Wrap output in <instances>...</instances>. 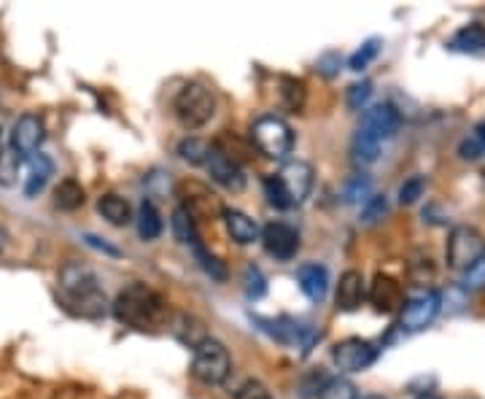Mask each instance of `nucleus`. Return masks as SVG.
<instances>
[{
  "label": "nucleus",
  "instance_id": "obj_1",
  "mask_svg": "<svg viewBox=\"0 0 485 399\" xmlns=\"http://www.w3.org/2000/svg\"><path fill=\"white\" fill-rule=\"evenodd\" d=\"M114 316L133 326V329H157L170 321L167 303L162 300L154 289H149L146 284H130L127 289H122L114 300Z\"/></svg>",
  "mask_w": 485,
  "mask_h": 399
},
{
  "label": "nucleus",
  "instance_id": "obj_2",
  "mask_svg": "<svg viewBox=\"0 0 485 399\" xmlns=\"http://www.w3.org/2000/svg\"><path fill=\"white\" fill-rule=\"evenodd\" d=\"M60 292L65 297V303L79 314V316H86V319H97L105 314V294L100 292L97 286V278L94 273L86 267V264H79V262H71L63 267L60 273Z\"/></svg>",
  "mask_w": 485,
  "mask_h": 399
},
{
  "label": "nucleus",
  "instance_id": "obj_3",
  "mask_svg": "<svg viewBox=\"0 0 485 399\" xmlns=\"http://www.w3.org/2000/svg\"><path fill=\"white\" fill-rule=\"evenodd\" d=\"M173 105H175V116L181 119V125L189 127V130L208 125L216 114V100H213V95L205 84H186L175 95Z\"/></svg>",
  "mask_w": 485,
  "mask_h": 399
},
{
  "label": "nucleus",
  "instance_id": "obj_4",
  "mask_svg": "<svg viewBox=\"0 0 485 399\" xmlns=\"http://www.w3.org/2000/svg\"><path fill=\"white\" fill-rule=\"evenodd\" d=\"M256 149L270 160H286L294 149V133L281 116H262L251 127Z\"/></svg>",
  "mask_w": 485,
  "mask_h": 399
},
{
  "label": "nucleus",
  "instance_id": "obj_5",
  "mask_svg": "<svg viewBox=\"0 0 485 399\" xmlns=\"http://www.w3.org/2000/svg\"><path fill=\"white\" fill-rule=\"evenodd\" d=\"M192 373H194L197 381H203V384H208V386L224 384V381L230 378V373H233L230 351H227L219 340L208 337L205 343H200V345L194 348Z\"/></svg>",
  "mask_w": 485,
  "mask_h": 399
},
{
  "label": "nucleus",
  "instance_id": "obj_6",
  "mask_svg": "<svg viewBox=\"0 0 485 399\" xmlns=\"http://www.w3.org/2000/svg\"><path fill=\"white\" fill-rule=\"evenodd\" d=\"M485 256V240L472 227H456L448 240V264L456 270H470L478 259Z\"/></svg>",
  "mask_w": 485,
  "mask_h": 399
},
{
  "label": "nucleus",
  "instance_id": "obj_7",
  "mask_svg": "<svg viewBox=\"0 0 485 399\" xmlns=\"http://www.w3.org/2000/svg\"><path fill=\"white\" fill-rule=\"evenodd\" d=\"M332 359H334V364H337L342 373H361V370H367L370 364H375L378 348H375L370 340L348 337V340H340V343L334 345Z\"/></svg>",
  "mask_w": 485,
  "mask_h": 399
},
{
  "label": "nucleus",
  "instance_id": "obj_8",
  "mask_svg": "<svg viewBox=\"0 0 485 399\" xmlns=\"http://www.w3.org/2000/svg\"><path fill=\"white\" fill-rule=\"evenodd\" d=\"M437 314H440V294L434 289L418 292L407 297L402 314H400V326L407 332H421L437 319Z\"/></svg>",
  "mask_w": 485,
  "mask_h": 399
},
{
  "label": "nucleus",
  "instance_id": "obj_9",
  "mask_svg": "<svg viewBox=\"0 0 485 399\" xmlns=\"http://www.w3.org/2000/svg\"><path fill=\"white\" fill-rule=\"evenodd\" d=\"M289 205H300L305 203V197L311 195L313 189V167L308 162H286L281 167V173H275Z\"/></svg>",
  "mask_w": 485,
  "mask_h": 399
},
{
  "label": "nucleus",
  "instance_id": "obj_10",
  "mask_svg": "<svg viewBox=\"0 0 485 399\" xmlns=\"http://www.w3.org/2000/svg\"><path fill=\"white\" fill-rule=\"evenodd\" d=\"M262 243H264V248H267L270 256H275L281 262H289V259H294V254L300 248V235L286 222H270L262 230Z\"/></svg>",
  "mask_w": 485,
  "mask_h": 399
},
{
  "label": "nucleus",
  "instance_id": "obj_11",
  "mask_svg": "<svg viewBox=\"0 0 485 399\" xmlns=\"http://www.w3.org/2000/svg\"><path fill=\"white\" fill-rule=\"evenodd\" d=\"M400 125H402L400 111L394 105H389V103H381V105H372V108L364 111L359 130H364L372 138L383 141V138H394L400 133Z\"/></svg>",
  "mask_w": 485,
  "mask_h": 399
},
{
  "label": "nucleus",
  "instance_id": "obj_12",
  "mask_svg": "<svg viewBox=\"0 0 485 399\" xmlns=\"http://www.w3.org/2000/svg\"><path fill=\"white\" fill-rule=\"evenodd\" d=\"M205 167H208L211 178H213L216 184H222L224 189H230V192H242V186H245V175H242L241 165L233 160L222 146L213 144V149H211V155H208Z\"/></svg>",
  "mask_w": 485,
  "mask_h": 399
},
{
  "label": "nucleus",
  "instance_id": "obj_13",
  "mask_svg": "<svg viewBox=\"0 0 485 399\" xmlns=\"http://www.w3.org/2000/svg\"><path fill=\"white\" fill-rule=\"evenodd\" d=\"M44 135H46V130H44L41 116H35V114H22V116L16 119L14 130H11V149L19 152L22 157H25V155H33V152H38V146L44 144Z\"/></svg>",
  "mask_w": 485,
  "mask_h": 399
},
{
  "label": "nucleus",
  "instance_id": "obj_14",
  "mask_svg": "<svg viewBox=\"0 0 485 399\" xmlns=\"http://www.w3.org/2000/svg\"><path fill=\"white\" fill-rule=\"evenodd\" d=\"M370 303L375 305V311L381 314H402L404 308V292L402 284L391 275H375L372 286H370Z\"/></svg>",
  "mask_w": 485,
  "mask_h": 399
},
{
  "label": "nucleus",
  "instance_id": "obj_15",
  "mask_svg": "<svg viewBox=\"0 0 485 399\" xmlns=\"http://www.w3.org/2000/svg\"><path fill=\"white\" fill-rule=\"evenodd\" d=\"M364 300V278L361 273L356 270H348L340 275V284H337V311H356Z\"/></svg>",
  "mask_w": 485,
  "mask_h": 399
},
{
  "label": "nucleus",
  "instance_id": "obj_16",
  "mask_svg": "<svg viewBox=\"0 0 485 399\" xmlns=\"http://www.w3.org/2000/svg\"><path fill=\"white\" fill-rule=\"evenodd\" d=\"M297 278H300V289L305 292V297L311 303H322L323 297H326L329 273H326L323 264H302L300 273H297Z\"/></svg>",
  "mask_w": 485,
  "mask_h": 399
},
{
  "label": "nucleus",
  "instance_id": "obj_17",
  "mask_svg": "<svg viewBox=\"0 0 485 399\" xmlns=\"http://www.w3.org/2000/svg\"><path fill=\"white\" fill-rule=\"evenodd\" d=\"M224 224H227V233L233 235L235 243H241V245H248V243H253V240L262 238V230H259V224L248 216V214H242V211H235V208H224Z\"/></svg>",
  "mask_w": 485,
  "mask_h": 399
},
{
  "label": "nucleus",
  "instance_id": "obj_18",
  "mask_svg": "<svg viewBox=\"0 0 485 399\" xmlns=\"http://www.w3.org/2000/svg\"><path fill=\"white\" fill-rule=\"evenodd\" d=\"M97 214H100L108 224H114V227H127V224L133 222V208H130V203H127L124 197H119V195H103V197L97 200Z\"/></svg>",
  "mask_w": 485,
  "mask_h": 399
},
{
  "label": "nucleus",
  "instance_id": "obj_19",
  "mask_svg": "<svg viewBox=\"0 0 485 399\" xmlns=\"http://www.w3.org/2000/svg\"><path fill=\"white\" fill-rule=\"evenodd\" d=\"M52 173H54V165H52V160L46 155H33L30 170H27V181H25V195L35 197L49 184Z\"/></svg>",
  "mask_w": 485,
  "mask_h": 399
},
{
  "label": "nucleus",
  "instance_id": "obj_20",
  "mask_svg": "<svg viewBox=\"0 0 485 399\" xmlns=\"http://www.w3.org/2000/svg\"><path fill=\"white\" fill-rule=\"evenodd\" d=\"M450 46L456 52H464V55H485V27L483 25H467V27H461L453 35Z\"/></svg>",
  "mask_w": 485,
  "mask_h": 399
},
{
  "label": "nucleus",
  "instance_id": "obj_21",
  "mask_svg": "<svg viewBox=\"0 0 485 399\" xmlns=\"http://www.w3.org/2000/svg\"><path fill=\"white\" fill-rule=\"evenodd\" d=\"M173 233H175V238L181 240L183 245H192V248H197L203 240H200V233H197V219L189 214V208H175L173 211Z\"/></svg>",
  "mask_w": 485,
  "mask_h": 399
},
{
  "label": "nucleus",
  "instance_id": "obj_22",
  "mask_svg": "<svg viewBox=\"0 0 485 399\" xmlns=\"http://www.w3.org/2000/svg\"><path fill=\"white\" fill-rule=\"evenodd\" d=\"M170 326H173V332L178 334V340H183V343H186V345H192V348H197L200 343H205V340H208L205 326H203L197 319L186 316V314H178L175 319L170 321Z\"/></svg>",
  "mask_w": 485,
  "mask_h": 399
},
{
  "label": "nucleus",
  "instance_id": "obj_23",
  "mask_svg": "<svg viewBox=\"0 0 485 399\" xmlns=\"http://www.w3.org/2000/svg\"><path fill=\"white\" fill-rule=\"evenodd\" d=\"M54 205L60 211H76L84 205V186H81L76 178H65L57 184L54 189Z\"/></svg>",
  "mask_w": 485,
  "mask_h": 399
},
{
  "label": "nucleus",
  "instance_id": "obj_24",
  "mask_svg": "<svg viewBox=\"0 0 485 399\" xmlns=\"http://www.w3.org/2000/svg\"><path fill=\"white\" fill-rule=\"evenodd\" d=\"M138 233L144 240H157L162 235V219L160 211L154 208V203L144 200L141 211H138Z\"/></svg>",
  "mask_w": 485,
  "mask_h": 399
},
{
  "label": "nucleus",
  "instance_id": "obj_25",
  "mask_svg": "<svg viewBox=\"0 0 485 399\" xmlns=\"http://www.w3.org/2000/svg\"><path fill=\"white\" fill-rule=\"evenodd\" d=\"M351 155H353V160L356 162H361V165H370V162L378 160V155H381V141H378V138H372L370 133L359 130V133L353 135V144H351Z\"/></svg>",
  "mask_w": 485,
  "mask_h": 399
},
{
  "label": "nucleus",
  "instance_id": "obj_26",
  "mask_svg": "<svg viewBox=\"0 0 485 399\" xmlns=\"http://www.w3.org/2000/svg\"><path fill=\"white\" fill-rule=\"evenodd\" d=\"M211 149H213V144H208L203 138H186V141H181L178 155H181V160L192 162V165H205Z\"/></svg>",
  "mask_w": 485,
  "mask_h": 399
},
{
  "label": "nucleus",
  "instance_id": "obj_27",
  "mask_svg": "<svg viewBox=\"0 0 485 399\" xmlns=\"http://www.w3.org/2000/svg\"><path fill=\"white\" fill-rule=\"evenodd\" d=\"M19 167H22V155L14 152V149H3L0 152V184L3 186H14L16 175H19Z\"/></svg>",
  "mask_w": 485,
  "mask_h": 399
},
{
  "label": "nucleus",
  "instance_id": "obj_28",
  "mask_svg": "<svg viewBox=\"0 0 485 399\" xmlns=\"http://www.w3.org/2000/svg\"><path fill=\"white\" fill-rule=\"evenodd\" d=\"M319 399H359L356 394V386L345 378H332L326 381L319 392Z\"/></svg>",
  "mask_w": 485,
  "mask_h": 399
},
{
  "label": "nucleus",
  "instance_id": "obj_29",
  "mask_svg": "<svg viewBox=\"0 0 485 399\" xmlns=\"http://www.w3.org/2000/svg\"><path fill=\"white\" fill-rule=\"evenodd\" d=\"M194 254H197V259L203 262V267H205V273H208L211 278H216V281H224V278H227V267H224L213 254H208L203 243L194 248Z\"/></svg>",
  "mask_w": 485,
  "mask_h": 399
},
{
  "label": "nucleus",
  "instance_id": "obj_30",
  "mask_svg": "<svg viewBox=\"0 0 485 399\" xmlns=\"http://www.w3.org/2000/svg\"><path fill=\"white\" fill-rule=\"evenodd\" d=\"M378 52H381V41L378 38H372V41H367L353 57H351V71H361V68H367L370 65V60H375L378 57Z\"/></svg>",
  "mask_w": 485,
  "mask_h": 399
},
{
  "label": "nucleus",
  "instance_id": "obj_31",
  "mask_svg": "<svg viewBox=\"0 0 485 399\" xmlns=\"http://www.w3.org/2000/svg\"><path fill=\"white\" fill-rule=\"evenodd\" d=\"M423 189H426V178L423 175H412L410 181H404L402 186H400V203L402 205H412L423 195Z\"/></svg>",
  "mask_w": 485,
  "mask_h": 399
},
{
  "label": "nucleus",
  "instance_id": "obj_32",
  "mask_svg": "<svg viewBox=\"0 0 485 399\" xmlns=\"http://www.w3.org/2000/svg\"><path fill=\"white\" fill-rule=\"evenodd\" d=\"M264 195H267V203H270V205H275V208H281V211H286V208H292L275 175H270V178H264Z\"/></svg>",
  "mask_w": 485,
  "mask_h": 399
},
{
  "label": "nucleus",
  "instance_id": "obj_33",
  "mask_svg": "<svg viewBox=\"0 0 485 399\" xmlns=\"http://www.w3.org/2000/svg\"><path fill=\"white\" fill-rule=\"evenodd\" d=\"M464 286L467 289H472V292H480L485 289V256L483 259H478L467 273H464Z\"/></svg>",
  "mask_w": 485,
  "mask_h": 399
},
{
  "label": "nucleus",
  "instance_id": "obj_34",
  "mask_svg": "<svg viewBox=\"0 0 485 399\" xmlns=\"http://www.w3.org/2000/svg\"><path fill=\"white\" fill-rule=\"evenodd\" d=\"M386 197H370L367 200V205H364V211H361V219L367 222V224H375L378 219H383V214H386Z\"/></svg>",
  "mask_w": 485,
  "mask_h": 399
},
{
  "label": "nucleus",
  "instance_id": "obj_35",
  "mask_svg": "<svg viewBox=\"0 0 485 399\" xmlns=\"http://www.w3.org/2000/svg\"><path fill=\"white\" fill-rule=\"evenodd\" d=\"M370 95H372V84H370V81L353 84V86L348 89V105H351V108H361V105L370 100Z\"/></svg>",
  "mask_w": 485,
  "mask_h": 399
},
{
  "label": "nucleus",
  "instance_id": "obj_36",
  "mask_svg": "<svg viewBox=\"0 0 485 399\" xmlns=\"http://www.w3.org/2000/svg\"><path fill=\"white\" fill-rule=\"evenodd\" d=\"M245 292H248V297H253V300L264 294V278H262L259 267H248V270H245Z\"/></svg>",
  "mask_w": 485,
  "mask_h": 399
},
{
  "label": "nucleus",
  "instance_id": "obj_37",
  "mask_svg": "<svg viewBox=\"0 0 485 399\" xmlns=\"http://www.w3.org/2000/svg\"><path fill=\"white\" fill-rule=\"evenodd\" d=\"M370 195V181L364 178V175H356L351 184H348V189H345V200L348 203H359L361 197H367Z\"/></svg>",
  "mask_w": 485,
  "mask_h": 399
},
{
  "label": "nucleus",
  "instance_id": "obj_38",
  "mask_svg": "<svg viewBox=\"0 0 485 399\" xmlns=\"http://www.w3.org/2000/svg\"><path fill=\"white\" fill-rule=\"evenodd\" d=\"M235 399H272V397H270V392L264 389V384H259V381H245L241 389H238Z\"/></svg>",
  "mask_w": 485,
  "mask_h": 399
},
{
  "label": "nucleus",
  "instance_id": "obj_39",
  "mask_svg": "<svg viewBox=\"0 0 485 399\" xmlns=\"http://www.w3.org/2000/svg\"><path fill=\"white\" fill-rule=\"evenodd\" d=\"M483 152L485 149L480 146V141H478L475 135H472V138H467V141L461 144V157H464V160H478Z\"/></svg>",
  "mask_w": 485,
  "mask_h": 399
},
{
  "label": "nucleus",
  "instance_id": "obj_40",
  "mask_svg": "<svg viewBox=\"0 0 485 399\" xmlns=\"http://www.w3.org/2000/svg\"><path fill=\"white\" fill-rule=\"evenodd\" d=\"M475 138L480 141V146H483V149H485V122H480V125L475 127Z\"/></svg>",
  "mask_w": 485,
  "mask_h": 399
},
{
  "label": "nucleus",
  "instance_id": "obj_41",
  "mask_svg": "<svg viewBox=\"0 0 485 399\" xmlns=\"http://www.w3.org/2000/svg\"><path fill=\"white\" fill-rule=\"evenodd\" d=\"M415 399H440V397H434V394H421V397H415Z\"/></svg>",
  "mask_w": 485,
  "mask_h": 399
},
{
  "label": "nucleus",
  "instance_id": "obj_42",
  "mask_svg": "<svg viewBox=\"0 0 485 399\" xmlns=\"http://www.w3.org/2000/svg\"><path fill=\"white\" fill-rule=\"evenodd\" d=\"M364 399H383V397H364Z\"/></svg>",
  "mask_w": 485,
  "mask_h": 399
},
{
  "label": "nucleus",
  "instance_id": "obj_43",
  "mask_svg": "<svg viewBox=\"0 0 485 399\" xmlns=\"http://www.w3.org/2000/svg\"><path fill=\"white\" fill-rule=\"evenodd\" d=\"M0 152H3V149H0Z\"/></svg>",
  "mask_w": 485,
  "mask_h": 399
}]
</instances>
